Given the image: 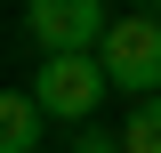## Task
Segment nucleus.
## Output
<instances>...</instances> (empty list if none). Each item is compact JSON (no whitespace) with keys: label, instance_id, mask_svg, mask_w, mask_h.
I'll list each match as a JSON object with an SVG mask.
<instances>
[{"label":"nucleus","instance_id":"obj_1","mask_svg":"<svg viewBox=\"0 0 161 153\" xmlns=\"http://www.w3.org/2000/svg\"><path fill=\"white\" fill-rule=\"evenodd\" d=\"M105 89H113V73L97 48H48V65L32 73V97L48 105V121H89L105 105Z\"/></svg>","mask_w":161,"mask_h":153},{"label":"nucleus","instance_id":"obj_2","mask_svg":"<svg viewBox=\"0 0 161 153\" xmlns=\"http://www.w3.org/2000/svg\"><path fill=\"white\" fill-rule=\"evenodd\" d=\"M97 57H105V73H113V89L153 97V89H161V16H153V8L113 16V32L97 40Z\"/></svg>","mask_w":161,"mask_h":153},{"label":"nucleus","instance_id":"obj_3","mask_svg":"<svg viewBox=\"0 0 161 153\" xmlns=\"http://www.w3.org/2000/svg\"><path fill=\"white\" fill-rule=\"evenodd\" d=\"M24 24H32L40 48H97L113 32L105 0H24Z\"/></svg>","mask_w":161,"mask_h":153},{"label":"nucleus","instance_id":"obj_4","mask_svg":"<svg viewBox=\"0 0 161 153\" xmlns=\"http://www.w3.org/2000/svg\"><path fill=\"white\" fill-rule=\"evenodd\" d=\"M40 129H48V105H40L32 89L0 97V153H40Z\"/></svg>","mask_w":161,"mask_h":153},{"label":"nucleus","instance_id":"obj_5","mask_svg":"<svg viewBox=\"0 0 161 153\" xmlns=\"http://www.w3.org/2000/svg\"><path fill=\"white\" fill-rule=\"evenodd\" d=\"M121 137H129V153H161V89L137 97V113H129V129H121Z\"/></svg>","mask_w":161,"mask_h":153}]
</instances>
